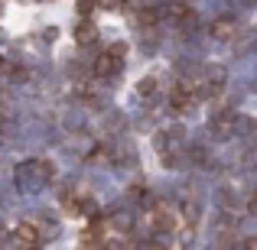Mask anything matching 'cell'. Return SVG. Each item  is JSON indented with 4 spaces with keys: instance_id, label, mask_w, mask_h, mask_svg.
Returning <instances> with one entry per match:
<instances>
[{
    "instance_id": "obj_9",
    "label": "cell",
    "mask_w": 257,
    "mask_h": 250,
    "mask_svg": "<svg viewBox=\"0 0 257 250\" xmlns=\"http://www.w3.org/2000/svg\"><path fill=\"white\" fill-rule=\"evenodd\" d=\"M98 7H104V10H117V7H124L127 0H94Z\"/></svg>"
},
{
    "instance_id": "obj_2",
    "label": "cell",
    "mask_w": 257,
    "mask_h": 250,
    "mask_svg": "<svg viewBox=\"0 0 257 250\" xmlns=\"http://www.w3.org/2000/svg\"><path fill=\"white\" fill-rule=\"evenodd\" d=\"M170 104H173V111H192V107H195L192 88H189V85H176L173 94H170Z\"/></svg>"
},
{
    "instance_id": "obj_7",
    "label": "cell",
    "mask_w": 257,
    "mask_h": 250,
    "mask_svg": "<svg viewBox=\"0 0 257 250\" xmlns=\"http://www.w3.org/2000/svg\"><path fill=\"white\" fill-rule=\"evenodd\" d=\"M94 36H98V30H94V23H88V20H82V23H75V43H94Z\"/></svg>"
},
{
    "instance_id": "obj_3",
    "label": "cell",
    "mask_w": 257,
    "mask_h": 250,
    "mask_svg": "<svg viewBox=\"0 0 257 250\" xmlns=\"http://www.w3.org/2000/svg\"><path fill=\"white\" fill-rule=\"evenodd\" d=\"M153 227H157L160 234H170V231H176V214H173L166 205L153 208Z\"/></svg>"
},
{
    "instance_id": "obj_8",
    "label": "cell",
    "mask_w": 257,
    "mask_h": 250,
    "mask_svg": "<svg viewBox=\"0 0 257 250\" xmlns=\"http://www.w3.org/2000/svg\"><path fill=\"white\" fill-rule=\"evenodd\" d=\"M137 91H140V94H150V91H157V78H144V82L137 85Z\"/></svg>"
},
{
    "instance_id": "obj_1",
    "label": "cell",
    "mask_w": 257,
    "mask_h": 250,
    "mask_svg": "<svg viewBox=\"0 0 257 250\" xmlns=\"http://www.w3.org/2000/svg\"><path fill=\"white\" fill-rule=\"evenodd\" d=\"M120 72V56H114V52H101L98 59H94V75L98 78H114Z\"/></svg>"
},
{
    "instance_id": "obj_4",
    "label": "cell",
    "mask_w": 257,
    "mask_h": 250,
    "mask_svg": "<svg viewBox=\"0 0 257 250\" xmlns=\"http://www.w3.org/2000/svg\"><path fill=\"white\" fill-rule=\"evenodd\" d=\"M82 244H85V247L104 244V221H91V224H88V231L82 234Z\"/></svg>"
},
{
    "instance_id": "obj_10",
    "label": "cell",
    "mask_w": 257,
    "mask_h": 250,
    "mask_svg": "<svg viewBox=\"0 0 257 250\" xmlns=\"http://www.w3.org/2000/svg\"><path fill=\"white\" fill-rule=\"evenodd\" d=\"M94 7H98V4H94V0H78V10H82L85 17H88V13L94 10Z\"/></svg>"
},
{
    "instance_id": "obj_5",
    "label": "cell",
    "mask_w": 257,
    "mask_h": 250,
    "mask_svg": "<svg viewBox=\"0 0 257 250\" xmlns=\"http://www.w3.org/2000/svg\"><path fill=\"white\" fill-rule=\"evenodd\" d=\"M234 33H238V23H234V20H215L212 23V36L215 39H231Z\"/></svg>"
},
{
    "instance_id": "obj_12",
    "label": "cell",
    "mask_w": 257,
    "mask_h": 250,
    "mask_svg": "<svg viewBox=\"0 0 257 250\" xmlns=\"http://www.w3.org/2000/svg\"><path fill=\"white\" fill-rule=\"evenodd\" d=\"M0 69H4V56H0Z\"/></svg>"
},
{
    "instance_id": "obj_11",
    "label": "cell",
    "mask_w": 257,
    "mask_h": 250,
    "mask_svg": "<svg viewBox=\"0 0 257 250\" xmlns=\"http://www.w3.org/2000/svg\"><path fill=\"white\" fill-rule=\"evenodd\" d=\"M107 52H114V56H120V59H124V52H127V46H124V43H114V46H111V49H107Z\"/></svg>"
},
{
    "instance_id": "obj_6",
    "label": "cell",
    "mask_w": 257,
    "mask_h": 250,
    "mask_svg": "<svg viewBox=\"0 0 257 250\" xmlns=\"http://www.w3.org/2000/svg\"><path fill=\"white\" fill-rule=\"evenodd\" d=\"M17 240H20V244H26V247H36V244H39L36 224H30V221H26V224H20V227H17Z\"/></svg>"
}]
</instances>
